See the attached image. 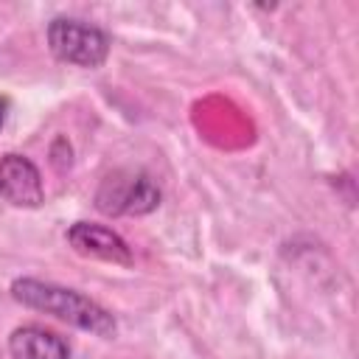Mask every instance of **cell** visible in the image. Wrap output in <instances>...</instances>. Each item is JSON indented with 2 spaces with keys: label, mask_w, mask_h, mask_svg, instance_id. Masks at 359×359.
<instances>
[{
  "label": "cell",
  "mask_w": 359,
  "mask_h": 359,
  "mask_svg": "<svg viewBox=\"0 0 359 359\" xmlns=\"http://www.w3.org/2000/svg\"><path fill=\"white\" fill-rule=\"evenodd\" d=\"M11 297L25 309L45 311L73 328L90 331L104 339L115 337V331H118L112 311H107L93 297H87L76 289L59 286V283H48V280H36V278H17L11 283Z\"/></svg>",
  "instance_id": "cell-1"
},
{
  "label": "cell",
  "mask_w": 359,
  "mask_h": 359,
  "mask_svg": "<svg viewBox=\"0 0 359 359\" xmlns=\"http://www.w3.org/2000/svg\"><path fill=\"white\" fill-rule=\"evenodd\" d=\"M48 48L59 62L76 67H101L109 56V36L84 20L76 17H53L48 22Z\"/></svg>",
  "instance_id": "cell-2"
},
{
  "label": "cell",
  "mask_w": 359,
  "mask_h": 359,
  "mask_svg": "<svg viewBox=\"0 0 359 359\" xmlns=\"http://www.w3.org/2000/svg\"><path fill=\"white\" fill-rule=\"evenodd\" d=\"M157 205L160 188L149 174L140 171H115L101 182L95 194V208L107 216H143Z\"/></svg>",
  "instance_id": "cell-3"
},
{
  "label": "cell",
  "mask_w": 359,
  "mask_h": 359,
  "mask_svg": "<svg viewBox=\"0 0 359 359\" xmlns=\"http://www.w3.org/2000/svg\"><path fill=\"white\" fill-rule=\"evenodd\" d=\"M67 244L84 255V258H98V261H109L118 266H132L135 255L129 250V244L109 227L104 224H90V222H76L67 230Z\"/></svg>",
  "instance_id": "cell-4"
},
{
  "label": "cell",
  "mask_w": 359,
  "mask_h": 359,
  "mask_svg": "<svg viewBox=\"0 0 359 359\" xmlns=\"http://www.w3.org/2000/svg\"><path fill=\"white\" fill-rule=\"evenodd\" d=\"M0 196L20 208H36L45 196L39 168L22 154L0 157Z\"/></svg>",
  "instance_id": "cell-5"
},
{
  "label": "cell",
  "mask_w": 359,
  "mask_h": 359,
  "mask_svg": "<svg viewBox=\"0 0 359 359\" xmlns=\"http://www.w3.org/2000/svg\"><path fill=\"white\" fill-rule=\"evenodd\" d=\"M8 353L11 359H70L67 342L42 325L14 328L8 337Z\"/></svg>",
  "instance_id": "cell-6"
},
{
  "label": "cell",
  "mask_w": 359,
  "mask_h": 359,
  "mask_svg": "<svg viewBox=\"0 0 359 359\" xmlns=\"http://www.w3.org/2000/svg\"><path fill=\"white\" fill-rule=\"evenodd\" d=\"M3 123H6V101L0 98V129H3Z\"/></svg>",
  "instance_id": "cell-7"
}]
</instances>
